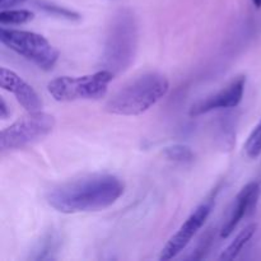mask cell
<instances>
[{
	"instance_id": "4",
	"label": "cell",
	"mask_w": 261,
	"mask_h": 261,
	"mask_svg": "<svg viewBox=\"0 0 261 261\" xmlns=\"http://www.w3.org/2000/svg\"><path fill=\"white\" fill-rule=\"evenodd\" d=\"M0 41L23 56L25 60L31 61L42 70H51L59 59V50L48 42L47 38L38 33L30 31L9 30L3 27L0 30Z\"/></svg>"
},
{
	"instance_id": "14",
	"label": "cell",
	"mask_w": 261,
	"mask_h": 261,
	"mask_svg": "<svg viewBox=\"0 0 261 261\" xmlns=\"http://www.w3.org/2000/svg\"><path fill=\"white\" fill-rule=\"evenodd\" d=\"M244 149L247 157L251 160H255L261 154V120L247 138Z\"/></svg>"
},
{
	"instance_id": "1",
	"label": "cell",
	"mask_w": 261,
	"mask_h": 261,
	"mask_svg": "<svg viewBox=\"0 0 261 261\" xmlns=\"http://www.w3.org/2000/svg\"><path fill=\"white\" fill-rule=\"evenodd\" d=\"M125 184L114 175H92L56 186L47 194V203L64 214L88 213L116 203Z\"/></svg>"
},
{
	"instance_id": "17",
	"label": "cell",
	"mask_w": 261,
	"mask_h": 261,
	"mask_svg": "<svg viewBox=\"0 0 261 261\" xmlns=\"http://www.w3.org/2000/svg\"><path fill=\"white\" fill-rule=\"evenodd\" d=\"M27 0H0V8L3 9H12L13 7H17V5L23 4Z\"/></svg>"
},
{
	"instance_id": "5",
	"label": "cell",
	"mask_w": 261,
	"mask_h": 261,
	"mask_svg": "<svg viewBox=\"0 0 261 261\" xmlns=\"http://www.w3.org/2000/svg\"><path fill=\"white\" fill-rule=\"evenodd\" d=\"M56 120L53 115L42 111L28 112L0 134V148L7 150L23 149L40 142L55 129Z\"/></svg>"
},
{
	"instance_id": "12",
	"label": "cell",
	"mask_w": 261,
	"mask_h": 261,
	"mask_svg": "<svg viewBox=\"0 0 261 261\" xmlns=\"http://www.w3.org/2000/svg\"><path fill=\"white\" fill-rule=\"evenodd\" d=\"M35 18L33 12L27 9H3L0 23L3 25H20L31 22Z\"/></svg>"
},
{
	"instance_id": "2",
	"label": "cell",
	"mask_w": 261,
	"mask_h": 261,
	"mask_svg": "<svg viewBox=\"0 0 261 261\" xmlns=\"http://www.w3.org/2000/svg\"><path fill=\"white\" fill-rule=\"evenodd\" d=\"M170 82L160 73H145L122 87L105 106L109 114L138 116L154 106L167 94Z\"/></svg>"
},
{
	"instance_id": "16",
	"label": "cell",
	"mask_w": 261,
	"mask_h": 261,
	"mask_svg": "<svg viewBox=\"0 0 261 261\" xmlns=\"http://www.w3.org/2000/svg\"><path fill=\"white\" fill-rule=\"evenodd\" d=\"M42 8L45 10H47V12L53 13V14L61 15V17L69 18V19H79V14L71 12V10L65 9V8L56 7V5H53V4H42Z\"/></svg>"
},
{
	"instance_id": "7",
	"label": "cell",
	"mask_w": 261,
	"mask_h": 261,
	"mask_svg": "<svg viewBox=\"0 0 261 261\" xmlns=\"http://www.w3.org/2000/svg\"><path fill=\"white\" fill-rule=\"evenodd\" d=\"M212 208H213V203L212 201H206V203L200 204L193 213L189 216V218L181 224L178 231L168 240L167 244L162 249L160 255V260L167 261L177 256L178 254L184 251L190 244L191 240L194 239L198 231H200L201 227L208 219L209 214H211Z\"/></svg>"
},
{
	"instance_id": "18",
	"label": "cell",
	"mask_w": 261,
	"mask_h": 261,
	"mask_svg": "<svg viewBox=\"0 0 261 261\" xmlns=\"http://www.w3.org/2000/svg\"><path fill=\"white\" fill-rule=\"evenodd\" d=\"M9 116V110H8V106L7 103H5L4 98H0V117H2L3 120H5L7 117Z\"/></svg>"
},
{
	"instance_id": "11",
	"label": "cell",
	"mask_w": 261,
	"mask_h": 261,
	"mask_svg": "<svg viewBox=\"0 0 261 261\" xmlns=\"http://www.w3.org/2000/svg\"><path fill=\"white\" fill-rule=\"evenodd\" d=\"M257 226L255 223L249 224V226L245 227L236 237H234L233 241L226 247V249L222 251V254L219 255V260L222 261H231L234 260L240 254H241L242 249L245 247V245L252 239V236L256 232Z\"/></svg>"
},
{
	"instance_id": "19",
	"label": "cell",
	"mask_w": 261,
	"mask_h": 261,
	"mask_svg": "<svg viewBox=\"0 0 261 261\" xmlns=\"http://www.w3.org/2000/svg\"><path fill=\"white\" fill-rule=\"evenodd\" d=\"M252 4L255 5V8H257V9H260L261 8V0H251Z\"/></svg>"
},
{
	"instance_id": "8",
	"label": "cell",
	"mask_w": 261,
	"mask_h": 261,
	"mask_svg": "<svg viewBox=\"0 0 261 261\" xmlns=\"http://www.w3.org/2000/svg\"><path fill=\"white\" fill-rule=\"evenodd\" d=\"M245 84H246V78L239 76L222 91L193 105L190 109V116H200V115L208 114L214 110L234 109L242 101V97L245 93Z\"/></svg>"
},
{
	"instance_id": "13",
	"label": "cell",
	"mask_w": 261,
	"mask_h": 261,
	"mask_svg": "<svg viewBox=\"0 0 261 261\" xmlns=\"http://www.w3.org/2000/svg\"><path fill=\"white\" fill-rule=\"evenodd\" d=\"M163 154L167 160L173 162L189 163L194 160V153L189 145L185 144H173L170 147H166L163 149Z\"/></svg>"
},
{
	"instance_id": "9",
	"label": "cell",
	"mask_w": 261,
	"mask_h": 261,
	"mask_svg": "<svg viewBox=\"0 0 261 261\" xmlns=\"http://www.w3.org/2000/svg\"><path fill=\"white\" fill-rule=\"evenodd\" d=\"M259 198L260 184L257 181H251L245 188L241 189V191L237 194L236 199H234L229 217L227 218L224 226L222 227V239H227V237L231 236L234 229H236V227L240 224V222L255 211Z\"/></svg>"
},
{
	"instance_id": "3",
	"label": "cell",
	"mask_w": 261,
	"mask_h": 261,
	"mask_svg": "<svg viewBox=\"0 0 261 261\" xmlns=\"http://www.w3.org/2000/svg\"><path fill=\"white\" fill-rule=\"evenodd\" d=\"M114 71L105 69L83 76H59L47 84L48 93L58 102L99 99L106 96Z\"/></svg>"
},
{
	"instance_id": "6",
	"label": "cell",
	"mask_w": 261,
	"mask_h": 261,
	"mask_svg": "<svg viewBox=\"0 0 261 261\" xmlns=\"http://www.w3.org/2000/svg\"><path fill=\"white\" fill-rule=\"evenodd\" d=\"M137 48V27L132 15L121 14L115 20L109 35L106 45V58L112 70H124L132 59H134Z\"/></svg>"
},
{
	"instance_id": "15",
	"label": "cell",
	"mask_w": 261,
	"mask_h": 261,
	"mask_svg": "<svg viewBox=\"0 0 261 261\" xmlns=\"http://www.w3.org/2000/svg\"><path fill=\"white\" fill-rule=\"evenodd\" d=\"M56 250V242L55 240H54V237H48L46 241H43L42 244H41L40 249H38V255H36V256H33L32 259H36V260H40V259H54V256L51 254L53 252H55Z\"/></svg>"
},
{
	"instance_id": "10",
	"label": "cell",
	"mask_w": 261,
	"mask_h": 261,
	"mask_svg": "<svg viewBox=\"0 0 261 261\" xmlns=\"http://www.w3.org/2000/svg\"><path fill=\"white\" fill-rule=\"evenodd\" d=\"M0 86L4 91L14 94L17 101L28 112L41 111V109H42L43 102L37 94V92L13 70H9L7 68H0Z\"/></svg>"
}]
</instances>
